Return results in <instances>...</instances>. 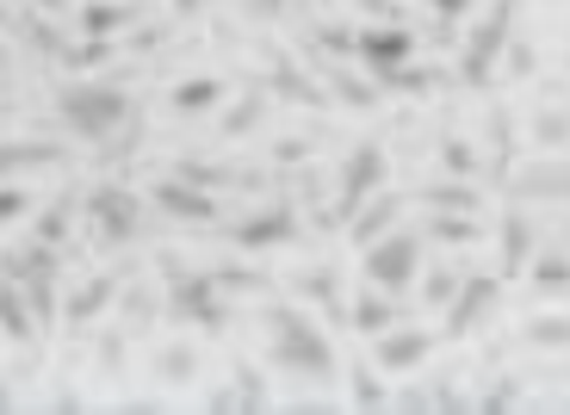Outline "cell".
I'll return each mask as SVG.
<instances>
[{
	"instance_id": "obj_27",
	"label": "cell",
	"mask_w": 570,
	"mask_h": 415,
	"mask_svg": "<svg viewBox=\"0 0 570 415\" xmlns=\"http://www.w3.org/2000/svg\"><path fill=\"white\" fill-rule=\"evenodd\" d=\"M533 144L546 156H564V100H546V112L533 118Z\"/></svg>"
},
{
	"instance_id": "obj_24",
	"label": "cell",
	"mask_w": 570,
	"mask_h": 415,
	"mask_svg": "<svg viewBox=\"0 0 570 415\" xmlns=\"http://www.w3.org/2000/svg\"><path fill=\"white\" fill-rule=\"evenodd\" d=\"M261 118H267V93H261V87H248L243 100H236L224 118H217V137H248Z\"/></svg>"
},
{
	"instance_id": "obj_23",
	"label": "cell",
	"mask_w": 570,
	"mask_h": 415,
	"mask_svg": "<svg viewBox=\"0 0 570 415\" xmlns=\"http://www.w3.org/2000/svg\"><path fill=\"white\" fill-rule=\"evenodd\" d=\"M62 149L57 144H0V180H13L26 168H57Z\"/></svg>"
},
{
	"instance_id": "obj_11",
	"label": "cell",
	"mask_w": 570,
	"mask_h": 415,
	"mask_svg": "<svg viewBox=\"0 0 570 415\" xmlns=\"http://www.w3.org/2000/svg\"><path fill=\"white\" fill-rule=\"evenodd\" d=\"M149 199H156V211L180 217V224H217V217H224V205H217L205 187L180 180V174H174V180H156V192H149Z\"/></svg>"
},
{
	"instance_id": "obj_37",
	"label": "cell",
	"mask_w": 570,
	"mask_h": 415,
	"mask_svg": "<svg viewBox=\"0 0 570 415\" xmlns=\"http://www.w3.org/2000/svg\"><path fill=\"white\" fill-rule=\"evenodd\" d=\"M441 161H446L453 174H471V168H478V156H471V144H441Z\"/></svg>"
},
{
	"instance_id": "obj_22",
	"label": "cell",
	"mask_w": 570,
	"mask_h": 415,
	"mask_svg": "<svg viewBox=\"0 0 570 415\" xmlns=\"http://www.w3.org/2000/svg\"><path fill=\"white\" fill-rule=\"evenodd\" d=\"M422 236H434V243H446V248H471L484 229H478V217H471V211H434L422 224Z\"/></svg>"
},
{
	"instance_id": "obj_13",
	"label": "cell",
	"mask_w": 570,
	"mask_h": 415,
	"mask_svg": "<svg viewBox=\"0 0 570 415\" xmlns=\"http://www.w3.org/2000/svg\"><path fill=\"white\" fill-rule=\"evenodd\" d=\"M43 273H62V248L38 243V236H26V243H13V248H0V279L26 286V279H43Z\"/></svg>"
},
{
	"instance_id": "obj_2",
	"label": "cell",
	"mask_w": 570,
	"mask_h": 415,
	"mask_svg": "<svg viewBox=\"0 0 570 415\" xmlns=\"http://www.w3.org/2000/svg\"><path fill=\"white\" fill-rule=\"evenodd\" d=\"M57 118L75 130V137H87V144H106L112 130H125L130 93L118 81H69L57 93Z\"/></svg>"
},
{
	"instance_id": "obj_9",
	"label": "cell",
	"mask_w": 570,
	"mask_h": 415,
	"mask_svg": "<svg viewBox=\"0 0 570 415\" xmlns=\"http://www.w3.org/2000/svg\"><path fill=\"white\" fill-rule=\"evenodd\" d=\"M497 304H502V286L490 279V273H471V279H459V292L446 298V335H453V342L478 335L490 316H497Z\"/></svg>"
},
{
	"instance_id": "obj_19",
	"label": "cell",
	"mask_w": 570,
	"mask_h": 415,
	"mask_svg": "<svg viewBox=\"0 0 570 415\" xmlns=\"http://www.w3.org/2000/svg\"><path fill=\"white\" fill-rule=\"evenodd\" d=\"M0 335H13V342H38V316H31L26 292L13 286V279H0Z\"/></svg>"
},
{
	"instance_id": "obj_38",
	"label": "cell",
	"mask_w": 570,
	"mask_h": 415,
	"mask_svg": "<svg viewBox=\"0 0 570 415\" xmlns=\"http://www.w3.org/2000/svg\"><path fill=\"white\" fill-rule=\"evenodd\" d=\"M514 403H521V391H514L509 378H502V385L490 391V397H478V409H490V415H497V409H514Z\"/></svg>"
},
{
	"instance_id": "obj_39",
	"label": "cell",
	"mask_w": 570,
	"mask_h": 415,
	"mask_svg": "<svg viewBox=\"0 0 570 415\" xmlns=\"http://www.w3.org/2000/svg\"><path fill=\"white\" fill-rule=\"evenodd\" d=\"M533 69V43L528 38H514V50H509V75H528Z\"/></svg>"
},
{
	"instance_id": "obj_40",
	"label": "cell",
	"mask_w": 570,
	"mask_h": 415,
	"mask_svg": "<svg viewBox=\"0 0 570 415\" xmlns=\"http://www.w3.org/2000/svg\"><path fill=\"white\" fill-rule=\"evenodd\" d=\"M292 0H248V13H261V19H273V13H285Z\"/></svg>"
},
{
	"instance_id": "obj_18",
	"label": "cell",
	"mask_w": 570,
	"mask_h": 415,
	"mask_svg": "<svg viewBox=\"0 0 570 415\" xmlns=\"http://www.w3.org/2000/svg\"><path fill=\"white\" fill-rule=\"evenodd\" d=\"M347 323H354L360 335H385L391 323H397V298H391V292H379V286H366L354 304H347Z\"/></svg>"
},
{
	"instance_id": "obj_12",
	"label": "cell",
	"mask_w": 570,
	"mask_h": 415,
	"mask_svg": "<svg viewBox=\"0 0 570 415\" xmlns=\"http://www.w3.org/2000/svg\"><path fill=\"white\" fill-rule=\"evenodd\" d=\"M428 354H434V335H428V329H397V323H391L385 335H372V359H379V373H415Z\"/></svg>"
},
{
	"instance_id": "obj_41",
	"label": "cell",
	"mask_w": 570,
	"mask_h": 415,
	"mask_svg": "<svg viewBox=\"0 0 570 415\" xmlns=\"http://www.w3.org/2000/svg\"><path fill=\"white\" fill-rule=\"evenodd\" d=\"M168 7H174V13H180V19H193V13H199V7H205V0H168Z\"/></svg>"
},
{
	"instance_id": "obj_1",
	"label": "cell",
	"mask_w": 570,
	"mask_h": 415,
	"mask_svg": "<svg viewBox=\"0 0 570 415\" xmlns=\"http://www.w3.org/2000/svg\"><path fill=\"white\" fill-rule=\"evenodd\" d=\"M261 323H267V354H273L279 373L304 378V385H328V378L342 373L335 342L323 335V323H316L311 310H298V304H273Z\"/></svg>"
},
{
	"instance_id": "obj_42",
	"label": "cell",
	"mask_w": 570,
	"mask_h": 415,
	"mask_svg": "<svg viewBox=\"0 0 570 415\" xmlns=\"http://www.w3.org/2000/svg\"><path fill=\"white\" fill-rule=\"evenodd\" d=\"M13 409V391H7V378H0V415Z\"/></svg>"
},
{
	"instance_id": "obj_25",
	"label": "cell",
	"mask_w": 570,
	"mask_h": 415,
	"mask_svg": "<svg viewBox=\"0 0 570 415\" xmlns=\"http://www.w3.org/2000/svg\"><path fill=\"white\" fill-rule=\"evenodd\" d=\"M323 81L335 87V100H342V106H360V112H366V106H379V87L360 81L354 69H335V62H323Z\"/></svg>"
},
{
	"instance_id": "obj_36",
	"label": "cell",
	"mask_w": 570,
	"mask_h": 415,
	"mask_svg": "<svg viewBox=\"0 0 570 415\" xmlns=\"http://www.w3.org/2000/svg\"><path fill=\"white\" fill-rule=\"evenodd\" d=\"M428 7H434V19H441V31H453V26H459V13H471L478 0H428Z\"/></svg>"
},
{
	"instance_id": "obj_15",
	"label": "cell",
	"mask_w": 570,
	"mask_h": 415,
	"mask_svg": "<svg viewBox=\"0 0 570 415\" xmlns=\"http://www.w3.org/2000/svg\"><path fill=\"white\" fill-rule=\"evenodd\" d=\"M224 93H229V87L217 81V75H186V81L168 93V106L180 118H199V112H217V106H224Z\"/></svg>"
},
{
	"instance_id": "obj_14",
	"label": "cell",
	"mask_w": 570,
	"mask_h": 415,
	"mask_svg": "<svg viewBox=\"0 0 570 415\" xmlns=\"http://www.w3.org/2000/svg\"><path fill=\"white\" fill-rule=\"evenodd\" d=\"M397 217H403V199H397V192H385V187H379V192H372V199L360 205L354 217H347V236H354V243L366 248L372 236H385V229L397 224Z\"/></svg>"
},
{
	"instance_id": "obj_5",
	"label": "cell",
	"mask_w": 570,
	"mask_h": 415,
	"mask_svg": "<svg viewBox=\"0 0 570 415\" xmlns=\"http://www.w3.org/2000/svg\"><path fill=\"white\" fill-rule=\"evenodd\" d=\"M323 50H342V57L366 62L372 75H391L415 57V31L410 26H360V31H316Z\"/></svg>"
},
{
	"instance_id": "obj_26",
	"label": "cell",
	"mask_w": 570,
	"mask_h": 415,
	"mask_svg": "<svg viewBox=\"0 0 570 415\" xmlns=\"http://www.w3.org/2000/svg\"><path fill=\"white\" fill-rule=\"evenodd\" d=\"M69 224H75V199L62 192V199H50V205L38 211V224H31V236H38V243H50V248H62V236H69Z\"/></svg>"
},
{
	"instance_id": "obj_31",
	"label": "cell",
	"mask_w": 570,
	"mask_h": 415,
	"mask_svg": "<svg viewBox=\"0 0 570 415\" xmlns=\"http://www.w3.org/2000/svg\"><path fill=\"white\" fill-rule=\"evenodd\" d=\"M528 342H533V347H558V354H564V342H570L564 310H558V316H533V323H528Z\"/></svg>"
},
{
	"instance_id": "obj_34",
	"label": "cell",
	"mask_w": 570,
	"mask_h": 415,
	"mask_svg": "<svg viewBox=\"0 0 570 415\" xmlns=\"http://www.w3.org/2000/svg\"><path fill=\"white\" fill-rule=\"evenodd\" d=\"M236 403H243V409H267V403H273L255 366H236Z\"/></svg>"
},
{
	"instance_id": "obj_28",
	"label": "cell",
	"mask_w": 570,
	"mask_h": 415,
	"mask_svg": "<svg viewBox=\"0 0 570 415\" xmlns=\"http://www.w3.org/2000/svg\"><path fill=\"white\" fill-rule=\"evenodd\" d=\"M347 385H354V409H391V391L379 385V366H354Z\"/></svg>"
},
{
	"instance_id": "obj_4",
	"label": "cell",
	"mask_w": 570,
	"mask_h": 415,
	"mask_svg": "<svg viewBox=\"0 0 570 415\" xmlns=\"http://www.w3.org/2000/svg\"><path fill=\"white\" fill-rule=\"evenodd\" d=\"M360 273H366V286L403 298V292H410V279L422 273V236L391 224L385 236H372V243L360 248Z\"/></svg>"
},
{
	"instance_id": "obj_6",
	"label": "cell",
	"mask_w": 570,
	"mask_h": 415,
	"mask_svg": "<svg viewBox=\"0 0 570 415\" xmlns=\"http://www.w3.org/2000/svg\"><path fill=\"white\" fill-rule=\"evenodd\" d=\"M514 13H521V0H497V7L478 19V31H471L465 50H459V81H465V87H490V81H497V57L509 50Z\"/></svg>"
},
{
	"instance_id": "obj_17",
	"label": "cell",
	"mask_w": 570,
	"mask_h": 415,
	"mask_svg": "<svg viewBox=\"0 0 570 415\" xmlns=\"http://www.w3.org/2000/svg\"><path fill=\"white\" fill-rule=\"evenodd\" d=\"M118 298V279H106V273H94V279H87V286L81 292H75V298L69 304H62V323H69V329H87V323H94V316H100L106 310V304H112Z\"/></svg>"
},
{
	"instance_id": "obj_29",
	"label": "cell",
	"mask_w": 570,
	"mask_h": 415,
	"mask_svg": "<svg viewBox=\"0 0 570 415\" xmlns=\"http://www.w3.org/2000/svg\"><path fill=\"white\" fill-rule=\"evenodd\" d=\"M31 211H38V192H31V187H13V180H0V229L26 224Z\"/></svg>"
},
{
	"instance_id": "obj_10",
	"label": "cell",
	"mask_w": 570,
	"mask_h": 415,
	"mask_svg": "<svg viewBox=\"0 0 570 415\" xmlns=\"http://www.w3.org/2000/svg\"><path fill=\"white\" fill-rule=\"evenodd\" d=\"M279 243H298V205L292 199L267 205V211L243 217L229 229V248H243V255H261V248H279Z\"/></svg>"
},
{
	"instance_id": "obj_35",
	"label": "cell",
	"mask_w": 570,
	"mask_h": 415,
	"mask_svg": "<svg viewBox=\"0 0 570 415\" xmlns=\"http://www.w3.org/2000/svg\"><path fill=\"white\" fill-rule=\"evenodd\" d=\"M453 292H459V279H453V273H441V267L422 279V304H446Z\"/></svg>"
},
{
	"instance_id": "obj_16",
	"label": "cell",
	"mask_w": 570,
	"mask_h": 415,
	"mask_svg": "<svg viewBox=\"0 0 570 415\" xmlns=\"http://www.w3.org/2000/svg\"><path fill=\"white\" fill-rule=\"evenodd\" d=\"M533 243H540V229H533V217H528V211H509V217H502V229H497L502 273H521V267H528Z\"/></svg>"
},
{
	"instance_id": "obj_33",
	"label": "cell",
	"mask_w": 570,
	"mask_h": 415,
	"mask_svg": "<svg viewBox=\"0 0 570 415\" xmlns=\"http://www.w3.org/2000/svg\"><path fill=\"white\" fill-rule=\"evenodd\" d=\"M298 292H304V298H316V304H328V310H335L342 273H335V267H316V273H304V279H298Z\"/></svg>"
},
{
	"instance_id": "obj_30",
	"label": "cell",
	"mask_w": 570,
	"mask_h": 415,
	"mask_svg": "<svg viewBox=\"0 0 570 415\" xmlns=\"http://www.w3.org/2000/svg\"><path fill=\"white\" fill-rule=\"evenodd\" d=\"M118 26H130V7H106V0L87 7V38H94V43H106Z\"/></svg>"
},
{
	"instance_id": "obj_7",
	"label": "cell",
	"mask_w": 570,
	"mask_h": 415,
	"mask_svg": "<svg viewBox=\"0 0 570 415\" xmlns=\"http://www.w3.org/2000/svg\"><path fill=\"white\" fill-rule=\"evenodd\" d=\"M87 211V236L100 248H130L142 236V199L130 187H94L81 199Z\"/></svg>"
},
{
	"instance_id": "obj_32",
	"label": "cell",
	"mask_w": 570,
	"mask_h": 415,
	"mask_svg": "<svg viewBox=\"0 0 570 415\" xmlns=\"http://www.w3.org/2000/svg\"><path fill=\"white\" fill-rule=\"evenodd\" d=\"M422 199L441 205V211H471V217H478V205H484V199H478V187H428Z\"/></svg>"
},
{
	"instance_id": "obj_21",
	"label": "cell",
	"mask_w": 570,
	"mask_h": 415,
	"mask_svg": "<svg viewBox=\"0 0 570 415\" xmlns=\"http://www.w3.org/2000/svg\"><path fill=\"white\" fill-rule=\"evenodd\" d=\"M156 378L161 385H193V378H199V347L193 342H161L156 347Z\"/></svg>"
},
{
	"instance_id": "obj_3",
	"label": "cell",
	"mask_w": 570,
	"mask_h": 415,
	"mask_svg": "<svg viewBox=\"0 0 570 415\" xmlns=\"http://www.w3.org/2000/svg\"><path fill=\"white\" fill-rule=\"evenodd\" d=\"M161 273H168V323H186V329H205V335L229 329V304L217 273H186L180 260H161Z\"/></svg>"
},
{
	"instance_id": "obj_20",
	"label": "cell",
	"mask_w": 570,
	"mask_h": 415,
	"mask_svg": "<svg viewBox=\"0 0 570 415\" xmlns=\"http://www.w3.org/2000/svg\"><path fill=\"white\" fill-rule=\"evenodd\" d=\"M564 286H570V260H564V236H558V243H546L533 255V292L540 298H564Z\"/></svg>"
},
{
	"instance_id": "obj_8",
	"label": "cell",
	"mask_w": 570,
	"mask_h": 415,
	"mask_svg": "<svg viewBox=\"0 0 570 415\" xmlns=\"http://www.w3.org/2000/svg\"><path fill=\"white\" fill-rule=\"evenodd\" d=\"M385 174H391V161H385V144H354L347 149V161H342V180H335V211H328V224H347V217L360 211V205L372 199V192L385 187Z\"/></svg>"
}]
</instances>
